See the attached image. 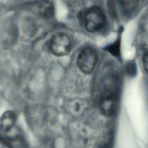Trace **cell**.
<instances>
[{
	"label": "cell",
	"instance_id": "3",
	"mask_svg": "<svg viewBox=\"0 0 148 148\" xmlns=\"http://www.w3.org/2000/svg\"><path fill=\"white\" fill-rule=\"evenodd\" d=\"M50 48L53 53L56 56L66 55L72 48L71 40L65 33H56L51 38Z\"/></svg>",
	"mask_w": 148,
	"mask_h": 148
},
{
	"label": "cell",
	"instance_id": "7",
	"mask_svg": "<svg viewBox=\"0 0 148 148\" xmlns=\"http://www.w3.org/2000/svg\"><path fill=\"white\" fill-rule=\"evenodd\" d=\"M38 9L40 15L45 19H50L53 15V6L49 0H42L39 3Z\"/></svg>",
	"mask_w": 148,
	"mask_h": 148
},
{
	"label": "cell",
	"instance_id": "5",
	"mask_svg": "<svg viewBox=\"0 0 148 148\" xmlns=\"http://www.w3.org/2000/svg\"><path fill=\"white\" fill-rule=\"evenodd\" d=\"M16 116L13 111L4 112L0 118V129L4 132H8L12 129L16 121Z\"/></svg>",
	"mask_w": 148,
	"mask_h": 148
},
{
	"label": "cell",
	"instance_id": "6",
	"mask_svg": "<svg viewBox=\"0 0 148 148\" xmlns=\"http://www.w3.org/2000/svg\"><path fill=\"white\" fill-rule=\"evenodd\" d=\"M120 10L124 16L131 17L137 10L139 0H117Z\"/></svg>",
	"mask_w": 148,
	"mask_h": 148
},
{
	"label": "cell",
	"instance_id": "10",
	"mask_svg": "<svg viewBox=\"0 0 148 148\" xmlns=\"http://www.w3.org/2000/svg\"><path fill=\"white\" fill-rule=\"evenodd\" d=\"M142 62L144 70L148 73V51L146 52L143 55Z\"/></svg>",
	"mask_w": 148,
	"mask_h": 148
},
{
	"label": "cell",
	"instance_id": "2",
	"mask_svg": "<svg viewBox=\"0 0 148 148\" xmlns=\"http://www.w3.org/2000/svg\"><path fill=\"white\" fill-rule=\"evenodd\" d=\"M98 61L97 53L93 49L87 48L82 50L77 59L78 68L84 73L90 74L94 71Z\"/></svg>",
	"mask_w": 148,
	"mask_h": 148
},
{
	"label": "cell",
	"instance_id": "1",
	"mask_svg": "<svg viewBox=\"0 0 148 148\" xmlns=\"http://www.w3.org/2000/svg\"><path fill=\"white\" fill-rule=\"evenodd\" d=\"M83 21L88 31L97 32L104 27L106 24V17L100 8L93 7L88 9L84 13Z\"/></svg>",
	"mask_w": 148,
	"mask_h": 148
},
{
	"label": "cell",
	"instance_id": "8",
	"mask_svg": "<svg viewBox=\"0 0 148 148\" xmlns=\"http://www.w3.org/2000/svg\"><path fill=\"white\" fill-rule=\"evenodd\" d=\"M121 38H118L114 43L110 46L108 48V51L113 55L116 57L121 56Z\"/></svg>",
	"mask_w": 148,
	"mask_h": 148
},
{
	"label": "cell",
	"instance_id": "9",
	"mask_svg": "<svg viewBox=\"0 0 148 148\" xmlns=\"http://www.w3.org/2000/svg\"><path fill=\"white\" fill-rule=\"evenodd\" d=\"M128 72L129 73L130 75H133L136 74V66L135 63L134 62H130L127 66Z\"/></svg>",
	"mask_w": 148,
	"mask_h": 148
},
{
	"label": "cell",
	"instance_id": "4",
	"mask_svg": "<svg viewBox=\"0 0 148 148\" xmlns=\"http://www.w3.org/2000/svg\"><path fill=\"white\" fill-rule=\"evenodd\" d=\"M100 108L105 116L114 115L117 108V100L115 95L111 92L106 93L101 100Z\"/></svg>",
	"mask_w": 148,
	"mask_h": 148
},
{
	"label": "cell",
	"instance_id": "11",
	"mask_svg": "<svg viewBox=\"0 0 148 148\" xmlns=\"http://www.w3.org/2000/svg\"><path fill=\"white\" fill-rule=\"evenodd\" d=\"M1 136H0V140H1Z\"/></svg>",
	"mask_w": 148,
	"mask_h": 148
}]
</instances>
